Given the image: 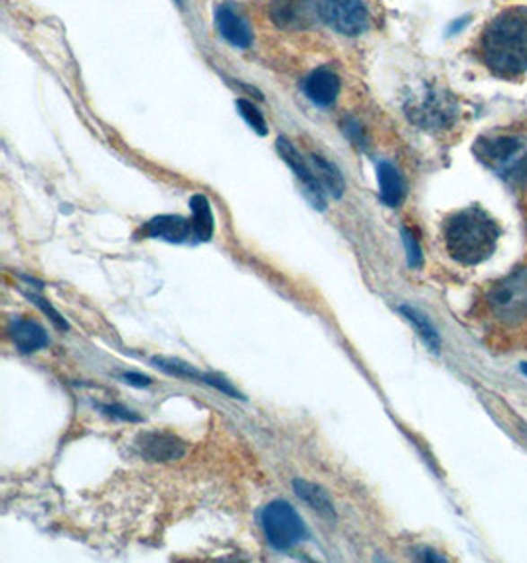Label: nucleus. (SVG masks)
<instances>
[{
	"label": "nucleus",
	"mask_w": 527,
	"mask_h": 563,
	"mask_svg": "<svg viewBox=\"0 0 527 563\" xmlns=\"http://www.w3.org/2000/svg\"><path fill=\"white\" fill-rule=\"evenodd\" d=\"M28 299L32 301V303H36L40 309H42L46 314H48V319L52 321V324L56 326V329H59V330H67L69 329V324H67V321L64 319L62 314H59L52 304H49L46 299H42V296H38V295H28Z\"/></svg>",
	"instance_id": "nucleus-23"
},
{
	"label": "nucleus",
	"mask_w": 527,
	"mask_h": 563,
	"mask_svg": "<svg viewBox=\"0 0 527 563\" xmlns=\"http://www.w3.org/2000/svg\"><path fill=\"white\" fill-rule=\"evenodd\" d=\"M401 235H403V243L407 250V261H409V267H421L423 265V251L419 243H417L415 235L407 230V227H401Z\"/></svg>",
	"instance_id": "nucleus-22"
},
{
	"label": "nucleus",
	"mask_w": 527,
	"mask_h": 563,
	"mask_svg": "<svg viewBox=\"0 0 527 563\" xmlns=\"http://www.w3.org/2000/svg\"><path fill=\"white\" fill-rule=\"evenodd\" d=\"M190 210H192L196 240L210 242L214 235V214H212L210 200H207V198L202 194H196L190 200Z\"/></svg>",
	"instance_id": "nucleus-17"
},
{
	"label": "nucleus",
	"mask_w": 527,
	"mask_h": 563,
	"mask_svg": "<svg viewBox=\"0 0 527 563\" xmlns=\"http://www.w3.org/2000/svg\"><path fill=\"white\" fill-rule=\"evenodd\" d=\"M303 92L314 105L330 107L340 93V77L332 69L318 67L304 79Z\"/></svg>",
	"instance_id": "nucleus-12"
},
{
	"label": "nucleus",
	"mask_w": 527,
	"mask_h": 563,
	"mask_svg": "<svg viewBox=\"0 0 527 563\" xmlns=\"http://www.w3.org/2000/svg\"><path fill=\"white\" fill-rule=\"evenodd\" d=\"M123 382H127V383H133V385H136V388H148V385L153 383V380L148 378V375H143V374H136V372H125L123 375Z\"/></svg>",
	"instance_id": "nucleus-25"
},
{
	"label": "nucleus",
	"mask_w": 527,
	"mask_h": 563,
	"mask_svg": "<svg viewBox=\"0 0 527 563\" xmlns=\"http://www.w3.org/2000/svg\"><path fill=\"white\" fill-rule=\"evenodd\" d=\"M482 163L498 171L510 182L527 180V151L518 136L479 138L474 146Z\"/></svg>",
	"instance_id": "nucleus-3"
},
{
	"label": "nucleus",
	"mask_w": 527,
	"mask_h": 563,
	"mask_svg": "<svg viewBox=\"0 0 527 563\" xmlns=\"http://www.w3.org/2000/svg\"><path fill=\"white\" fill-rule=\"evenodd\" d=\"M321 20L342 36H360L370 26V14L362 0H321Z\"/></svg>",
	"instance_id": "nucleus-7"
},
{
	"label": "nucleus",
	"mask_w": 527,
	"mask_h": 563,
	"mask_svg": "<svg viewBox=\"0 0 527 563\" xmlns=\"http://www.w3.org/2000/svg\"><path fill=\"white\" fill-rule=\"evenodd\" d=\"M261 528L268 546L277 551L294 548L298 541L306 540L308 530L294 506L285 500H273L261 510Z\"/></svg>",
	"instance_id": "nucleus-4"
},
{
	"label": "nucleus",
	"mask_w": 527,
	"mask_h": 563,
	"mask_svg": "<svg viewBox=\"0 0 527 563\" xmlns=\"http://www.w3.org/2000/svg\"><path fill=\"white\" fill-rule=\"evenodd\" d=\"M417 558L419 559H425V561H446L443 556H436L435 551H431V550H417Z\"/></svg>",
	"instance_id": "nucleus-26"
},
{
	"label": "nucleus",
	"mask_w": 527,
	"mask_h": 563,
	"mask_svg": "<svg viewBox=\"0 0 527 563\" xmlns=\"http://www.w3.org/2000/svg\"><path fill=\"white\" fill-rule=\"evenodd\" d=\"M136 451L145 461L151 462H171L182 459L188 453L186 443L166 431H146L136 437Z\"/></svg>",
	"instance_id": "nucleus-10"
},
{
	"label": "nucleus",
	"mask_w": 527,
	"mask_h": 563,
	"mask_svg": "<svg viewBox=\"0 0 527 563\" xmlns=\"http://www.w3.org/2000/svg\"><path fill=\"white\" fill-rule=\"evenodd\" d=\"M498 225L479 206L464 207L444 224L446 251L462 265H479L488 260L498 243Z\"/></svg>",
	"instance_id": "nucleus-2"
},
{
	"label": "nucleus",
	"mask_w": 527,
	"mask_h": 563,
	"mask_svg": "<svg viewBox=\"0 0 527 563\" xmlns=\"http://www.w3.org/2000/svg\"><path fill=\"white\" fill-rule=\"evenodd\" d=\"M215 26L227 42L235 48H250L253 42L251 28L247 20L230 6H220L215 13Z\"/></svg>",
	"instance_id": "nucleus-14"
},
{
	"label": "nucleus",
	"mask_w": 527,
	"mask_h": 563,
	"mask_svg": "<svg viewBox=\"0 0 527 563\" xmlns=\"http://www.w3.org/2000/svg\"><path fill=\"white\" fill-rule=\"evenodd\" d=\"M8 334L22 354H34L49 344L44 326L32 319H13L8 324Z\"/></svg>",
	"instance_id": "nucleus-13"
},
{
	"label": "nucleus",
	"mask_w": 527,
	"mask_h": 563,
	"mask_svg": "<svg viewBox=\"0 0 527 563\" xmlns=\"http://www.w3.org/2000/svg\"><path fill=\"white\" fill-rule=\"evenodd\" d=\"M482 59L496 75L518 77L527 72V10L510 8L494 16L480 40Z\"/></svg>",
	"instance_id": "nucleus-1"
},
{
	"label": "nucleus",
	"mask_w": 527,
	"mask_h": 563,
	"mask_svg": "<svg viewBox=\"0 0 527 563\" xmlns=\"http://www.w3.org/2000/svg\"><path fill=\"white\" fill-rule=\"evenodd\" d=\"M268 16L278 28L291 32L312 28L321 18L314 0H273Z\"/></svg>",
	"instance_id": "nucleus-8"
},
{
	"label": "nucleus",
	"mask_w": 527,
	"mask_h": 563,
	"mask_svg": "<svg viewBox=\"0 0 527 563\" xmlns=\"http://www.w3.org/2000/svg\"><path fill=\"white\" fill-rule=\"evenodd\" d=\"M312 168H314V172L318 176V180H321L322 188L328 194H330L332 198H342L344 196V190H346L344 176H342L340 171H338V166L334 163L326 161L324 156L314 154L312 156Z\"/></svg>",
	"instance_id": "nucleus-18"
},
{
	"label": "nucleus",
	"mask_w": 527,
	"mask_h": 563,
	"mask_svg": "<svg viewBox=\"0 0 527 563\" xmlns=\"http://www.w3.org/2000/svg\"><path fill=\"white\" fill-rule=\"evenodd\" d=\"M99 409H101L105 415H111V418H117V419H121V421H133V423H141L143 421L141 415H136L133 409L123 408V405H119V403L99 405Z\"/></svg>",
	"instance_id": "nucleus-24"
},
{
	"label": "nucleus",
	"mask_w": 527,
	"mask_h": 563,
	"mask_svg": "<svg viewBox=\"0 0 527 563\" xmlns=\"http://www.w3.org/2000/svg\"><path fill=\"white\" fill-rule=\"evenodd\" d=\"M494 314L504 322H520L527 316V271H515L496 283L490 296Z\"/></svg>",
	"instance_id": "nucleus-6"
},
{
	"label": "nucleus",
	"mask_w": 527,
	"mask_h": 563,
	"mask_svg": "<svg viewBox=\"0 0 527 563\" xmlns=\"http://www.w3.org/2000/svg\"><path fill=\"white\" fill-rule=\"evenodd\" d=\"M400 312L415 326V330L419 332V336L425 340V344L429 346V348H433L435 352L441 350V336L435 330V326L429 322V319H426L425 314H421L409 304H401Z\"/></svg>",
	"instance_id": "nucleus-19"
},
{
	"label": "nucleus",
	"mask_w": 527,
	"mask_h": 563,
	"mask_svg": "<svg viewBox=\"0 0 527 563\" xmlns=\"http://www.w3.org/2000/svg\"><path fill=\"white\" fill-rule=\"evenodd\" d=\"M377 182H380V198L385 206H401L407 194V186L401 172L391 163L377 164Z\"/></svg>",
	"instance_id": "nucleus-15"
},
{
	"label": "nucleus",
	"mask_w": 527,
	"mask_h": 563,
	"mask_svg": "<svg viewBox=\"0 0 527 563\" xmlns=\"http://www.w3.org/2000/svg\"><path fill=\"white\" fill-rule=\"evenodd\" d=\"M459 107H456L454 97L439 87H426L421 95L413 97V101L407 105V115H409L415 125H419L426 131L435 128H449Z\"/></svg>",
	"instance_id": "nucleus-5"
},
{
	"label": "nucleus",
	"mask_w": 527,
	"mask_h": 563,
	"mask_svg": "<svg viewBox=\"0 0 527 563\" xmlns=\"http://www.w3.org/2000/svg\"><path fill=\"white\" fill-rule=\"evenodd\" d=\"M151 362L156 365L158 370L171 374V375H174V378H184V380H192V382L204 383L206 374L200 372V370H196L192 364L176 360V358H164V356H154Z\"/></svg>",
	"instance_id": "nucleus-20"
},
{
	"label": "nucleus",
	"mask_w": 527,
	"mask_h": 563,
	"mask_svg": "<svg viewBox=\"0 0 527 563\" xmlns=\"http://www.w3.org/2000/svg\"><path fill=\"white\" fill-rule=\"evenodd\" d=\"M293 487H294L296 497L304 500L308 506L321 514L322 518L336 520V508L332 504V498L328 497V492L322 487H318V484H314V482L301 480V479H296L293 482Z\"/></svg>",
	"instance_id": "nucleus-16"
},
{
	"label": "nucleus",
	"mask_w": 527,
	"mask_h": 563,
	"mask_svg": "<svg viewBox=\"0 0 527 563\" xmlns=\"http://www.w3.org/2000/svg\"><path fill=\"white\" fill-rule=\"evenodd\" d=\"M277 151H278V154H281L283 161L293 168L294 176L304 186V192L312 200L314 207H318V210H324V207H326L324 188H322L321 180H318L314 168L308 166V163L304 161V156L298 153L296 148H294V145L288 141V138H285V136L277 138Z\"/></svg>",
	"instance_id": "nucleus-9"
},
{
	"label": "nucleus",
	"mask_w": 527,
	"mask_h": 563,
	"mask_svg": "<svg viewBox=\"0 0 527 563\" xmlns=\"http://www.w3.org/2000/svg\"><path fill=\"white\" fill-rule=\"evenodd\" d=\"M522 370L527 374V364H523V365H522Z\"/></svg>",
	"instance_id": "nucleus-27"
},
{
	"label": "nucleus",
	"mask_w": 527,
	"mask_h": 563,
	"mask_svg": "<svg viewBox=\"0 0 527 563\" xmlns=\"http://www.w3.org/2000/svg\"><path fill=\"white\" fill-rule=\"evenodd\" d=\"M143 233L151 240H162L168 243H186L196 237L192 217H182L178 214H162L148 220L143 227Z\"/></svg>",
	"instance_id": "nucleus-11"
},
{
	"label": "nucleus",
	"mask_w": 527,
	"mask_h": 563,
	"mask_svg": "<svg viewBox=\"0 0 527 563\" xmlns=\"http://www.w3.org/2000/svg\"><path fill=\"white\" fill-rule=\"evenodd\" d=\"M235 107H237V111H240V115L247 121V125H250L257 135H261V136L267 135L268 128H267L265 117L251 101H247V99H237Z\"/></svg>",
	"instance_id": "nucleus-21"
}]
</instances>
